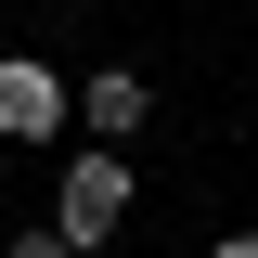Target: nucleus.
<instances>
[{"instance_id":"nucleus-1","label":"nucleus","mask_w":258,"mask_h":258,"mask_svg":"<svg viewBox=\"0 0 258 258\" xmlns=\"http://www.w3.org/2000/svg\"><path fill=\"white\" fill-rule=\"evenodd\" d=\"M116 220H129V155H116V142H78V155H64V181H52V232L91 258Z\"/></svg>"},{"instance_id":"nucleus-2","label":"nucleus","mask_w":258,"mask_h":258,"mask_svg":"<svg viewBox=\"0 0 258 258\" xmlns=\"http://www.w3.org/2000/svg\"><path fill=\"white\" fill-rule=\"evenodd\" d=\"M78 116V91H64L39 52H0V142H52V129Z\"/></svg>"},{"instance_id":"nucleus-3","label":"nucleus","mask_w":258,"mask_h":258,"mask_svg":"<svg viewBox=\"0 0 258 258\" xmlns=\"http://www.w3.org/2000/svg\"><path fill=\"white\" fill-rule=\"evenodd\" d=\"M142 116H155V91H142L129 64H103V78H78V129H91V142H129Z\"/></svg>"},{"instance_id":"nucleus-4","label":"nucleus","mask_w":258,"mask_h":258,"mask_svg":"<svg viewBox=\"0 0 258 258\" xmlns=\"http://www.w3.org/2000/svg\"><path fill=\"white\" fill-rule=\"evenodd\" d=\"M0 258H78V245H64V232L39 220V232H13V245H0Z\"/></svg>"},{"instance_id":"nucleus-5","label":"nucleus","mask_w":258,"mask_h":258,"mask_svg":"<svg viewBox=\"0 0 258 258\" xmlns=\"http://www.w3.org/2000/svg\"><path fill=\"white\" fill-rule=\"evenodd\" d=\"M207 258H258V232H220V245H207Z\"/></svg>"}]
</instances>
